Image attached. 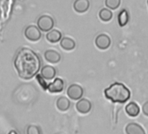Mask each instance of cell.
Wrapping results in <instances>:
<instances>
[{
    "instance_id": "obj_1",
    "label": "cell",
    "mask_w": 148,
    "mask_h": 134,
    "mask_svg": "<svg viewBox=\"0 0 148 134\" xmlns=\"http://www.w3.org/2000/svg\"><path fill=\"white\" fill-rule=\"evenodd\" d=\"M14 65L18 76L23 79L28 80L38 74L41 67V62L33 51L28 48H22L17 53Z\"/></svg>"
},
{
    "instance_id": "obj_2",
    "label": "cell",
    "mask_w": 148,
    "mask_h": 134,
    "mask_svg": "<svg viewBox=\"0 0 148 134\" xmlns=\"http://www.w3.org/2000/svg\"><path fill=\"white\" fill-rule=\"evenodd\" d=\"M105 96L113 103L123 104L130 98L131 92L123 84L114 83L105 90Z\"/></svg>"
},
{
    "instance_id": "obj_3",
    "label": "cell",
    "mask_w": 148,
    "mask_h": 134,
    "mask_svg": "<svg viewBox=\"0 0 148 134\" xmlns=\"http://www.w3.org/2000/svg\"><path fill=\"white\" fill-rule=\"evenodd\" d=\"M54 26V20L51 17L48 15H43L39 17L37 22V27L39 29L40 31L48 32L52 30Z\"/></svg>"
},
{
    "instance_id": "obj_4",
    "label": "cell",
    "mask_w": 148,
    "mask_h": 134,
    "mask_svg": "<svg viewBox=\"0 0 148 134\" xmlns=\"http://www.w3.org/2000/svg\"><path fill=\"white\" fill-rule=\"evenodd\" d=\"M25 36L31 42H38L41 38L42 33L36 25H29L25 28Z\"/></svg>"
},
{
    "instance_id": "obj_5",
    "label": "cell",
    "mask_w": 148,
    "mask_h": 134,
    "mask_svg": "<svg viewBox=\"0 0 148 134\" xmlns=\"http://www.w3.org/2000/svg\"><path fill=\"white\" fill-rule=\"evenodd\" d=\"M84 94V90L80 85H71L67 89V96L71 100H79Z\"/></svg>"
},
{
    "instance_id": "obj_6",
    "label": "cell",
    "mask_w": 148,
    "mask_h": 134,
    "mask_svg": "<svg viewBox=\"0 0 148 134\" xmlns=\"http://www.w3.org/2000/svg\"><path fill=\"white\" fill-rule=\"evenodd\" d=\"M95 44L100 50H106L111 45V38L106 34H99L95 39Z\"/></svg>"
},
{
    "instance_id": "obj_7",
    "label": "cell",
    "mask_w": 148,
    "mask_h": 134,
    "mask_svg": "<svg viewBox=\"0 0 148 134\" xmlns=\"http://www.w3.org/2000/svg\"><path fill=\"white\" fill-rule=\"evenodd\" d=\"M64 86V83L61 79H55L51 83L48 85L47 90L51 93H59L63 92Z\"/></svg>"
},
{
    "instance_id": "obj_8",
    "label": "cell",
    "mask_w": 148,
    "mask_h": 134,
    "mask_svg": "<svg viewBox=\"0 0 148 134\" xmlns=\"http://www.w3.org/2000/svg\"><path fill=\"white\" fill-rule=\"evenodd\" d=\"M90 8L89 0H75L73 4V9L78 13H85Z\"/></svg>"
},
{
    "instance_id": "obj_9",
    "label": "cell",
    "mask_w": 148,
    "mask_h": 134,
    "mask_svg": "<svg viewBox=\"0 0 148 134\" xmlns=\"http://www.w3.org/2000/svg\"><path fill=\"white\" fill-rule=\"evenodd\" d=\"M76 110L80 114H87L92 110V104L89 100L86 98L79 99L76 104Z\"/></svg>"
},
{
    "instance_id": "obj_10",
    "label": "cell",
    "mask_w": 148,
    "mask_h": 134,
    "mask_svg": "<svg viewBox=\"0 0 148 134\" xmlns=\"http://www.w3.org/2000/svg\"><path fill=\"white\" fill-rule=\"evenodd\" d=\"M56 72H57L54 67L51 65H45L42 67L41 72H40V76L45 80H51L55 78Z\"/></svg>"
},
{
    "instance_id": "obj_11",
    "label": "cell",
    "mask_w": 148,
    "mask_h": 134,
    "mask_svg": "<svg viewBox=\"0 0 148 134\" xmlns=\"http://www.w3.org/2000/svg\"><path fill=\"white\" fill-rule=\"evenodd\" d=\"M44 57H45V59L51 64H58L61 59L60 54L54 50L46 51L44 54Z\"/></svg>"
},
{
    "instance_id": "obj_12",
    "label": "cell",
    "mask_w": 148,
    "mask_h": 134,
    "mask_svg": "<svg viewBox=\"0 0 148 134\" xmlns=\"http://www.w3.org/2000/svg\"><path fill=\"white\" fill-rule=\"evenodd\" d=\"M126 134H145L144 129L136 123H130L125 127Z\"/></svg>"
},
{
    "instance_id": "obj_13",
    "label": "cell",
    "mask_w": 148,
    "mask_h": 134,
    "mask_svg": "<svg viewBox=\"0 0 148 134\" xmlns=\"http://www.w3.org/2000/svg\"><path fill=\"white\" fill-rule=\"evenodd\" d=\"M60 46L63 50L70 51H72L74 48L76 47V43L72 38H62L60 40Z\"/></svg>"
},
{
    "instance_id": "obj_14",
    "label": "cell",
    "mask_w": 148,
    "mask_h": 134,
    "mask_svg": "<svg viewBox=\"0 0 148 134\" xmlns=\"http://www.w3.org/2000/svg\"><path fill=\"white\" fill-rule=\"evenodd\" d=\"M62 38V33L58 30H51L46 35V39L51 44H56L59 42Z\"/></svg>"
},
{
    "instance_id": "obj_15",
    "label": "cell",
    "mask_w": 148,
    "mask_h": 134,
    "mask_svg": "<svg viewBox=\"0 0 148 134\" xmlns=\"http://www.w3.org/2000/svg\"><path fill=\"white\" fill-rule=\"evenodd\" d=\"M70 105H71L70 100L65 97H60L57 99L56 106L58 110L60 111H66L70 108Z\"/></svg>"
},
{
    "instance_id": "obj_16",
    "label": "cell",
    "mask_w": 148,
    "mask_h": 134,
    "mask_svg": "<svg viewBox=\"0 0 148 134\" xmlns=\"http://www.w3.org/2000/svg\"><path fill=\"white\" fill-rule=\"evenodd\" d=\"M125 111L130 117H137L139 114V107L135 102H130L125 106Z\"/></svg>"
},
{
    "instance_id": "obj_17",
    "label": "cell",
    "mask_w": 148,
    "mask_h": 134,
    "mask_svg": "<svg viewBox=\"0 0 148 134\" xmlns=\"http://www.w3.org/2000/svg\"><path fill=\"white\" fill-rule=\"evenodd\" d=\"M118 22L120 27H124L127 25V23L129 22V13L125 9H123L119 16H118Z\"/></svg>"
},
{
    "instance_id": "obj_18",
    "label": "cell",
    "mask_w": 148,
    "mask_h": 134,
    "mask_svg": "<svg viewBox=\"0 0 148 134\" xmlns=\"http://www.w3.org/2000/svg\"><path fill=\"white\" fill-rule=\"evenodd\" d=\"M99 18L102 21H104V22H109L112 18V12L109 9L103 8V9L100 10V12L99 13Z\"/></svg>"
},
{
    "instance_id": "obj_19",
    "label": "cell",
    "mask_w": 148,
    "mask_h": 134,
    "mask_svg": "<svg viewBox=\"0 0 148 134\" xmlns=\"http://www.w3.org/2000/svg\"><path fill=\"white\" fill-rule=\"evenodd\" d=\"M105 3L109 10H116L119 7L121 0H106Z\"/></svg>"
},
{
    "instance_id": "obj_20",
    "label": "cell",
    "mask_w": 148,
    "mask_h": 134,
    "mask_svg": "<svg viewBox=\"0 0 148 134\" xmlns=\"http://www.w3.org/2000/svg\"><path fill=\"white\" fill-rule=\"evenodd\" d=\"M26 134H41V131L36 125H29L26 130Z\"/></svg>"
},
{
    "instance_id": "obj_21",
    "label": "cell",
    "mask_w": 148,
    "mask_h": 134,
    "mask_svg": "<svg viewBox=\"0 0 148 134\" xmlns=\"http://www.w3.org/2000/svg\"><path fill=\"white\" fill-rule=\"evenodd\" d=\"M36 79H37V80H38V84L40 85V86H41L44 90H47L48 85L46 84L45 79H44L40 76V74H37V75H36Z\"/></svg>"
},
{
    "instance_id": "obj_22",
    "label": "cell",
    "mask_w": 148,
    "mask_h": 134,
    "mask_svg": "<svg viewBox=\"0 0 148 134\" xmlns=\"http://www.w3.org/2000/svg\"><path fill=\"white\" fill-rule=\"evenodd\" d=\"M142 111L144 113L145 116H147L148 117V101L145 102L143 106H142Z\"/></svg>"
},
{
    "instance_id": "obj_23",
    "label": "cell",
    "mask_w": 148,
    "mask_h": 134,
    "mask_svg": "<svg viewBox=\"0 0 148 134\" xmlns=\"http://www.w3.org/2000/svg\"><path fill=\"white\" fill-rule=\"evenodd\" d=\"M8 134H18V133H17V131H11Z\"/></svg>"
},
{
    "instance_id": "obj_24",
    "label": "cell",
    "mask_w": 148,
    "mask_h": 134,
    "mask_svg": "<svg viewBox=\"0 0 148 134\" xmlns=\"http://www.w3.org/2000/svg\"><path fill=\"white\" fill-rule=\"evenodd\" d=\"M147 5H148V0H147Z\"/></svg>"
}]
</instances>
